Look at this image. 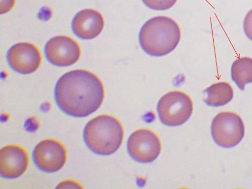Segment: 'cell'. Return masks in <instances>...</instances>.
<instances>
[{"label": "cell", "mask_w": 252, "mask_h": 189, "mask_svg": "<svg viewBox=\"0 0 252 189\" xmlns=\"http://www.w3.org/2000/svg\"><path fill=\"white\" fill-rule=\"evenodd\" d=\"M10 67L23 75L33 73L40 66L42 57L35 45L29 43H19L11 47L7 53Z\"/></svg>", "instance_id": "9"}, {"label": "cell", "mask_w": 252, "mask_h": 189, "mask_svg": "<svg viewBox=\"0 0 252 189\" xmlns=\"http://www.w3.org/2000/svg\"><path fill=\"white\" fill-rule=\"evenodd\" d=\"M124 131L121 122L110 115H100L85 126L83 138L91 151L98 155L109 156L121 147Z\"/></svg>", "instance_id": "3"}, {"label": "cell", "mask_w": 252, "mask_h": 189, "mask_svg": "<svg viewBox=\"0 0 252 189\" xmlns=\"http://www.w3.org/2000/svg\"><path fill=\"white\" fill-rule=\"evenodd\" d=\"M15 0H1V14L6 13L10 11L13 7Z\"/></svg>", "instance_id": "16"}, {"label": "cell", "mask_w": 252, "mask_h": 189, "mask_svg": "<svg viewBox=\"0 0 252 189\" xmlns=\"http://www.w3.org/2000/svg\"><path fill=\"white\" fill-rule=\"evenodd\" d=\"M152 10L163 11L170 9L175 5L177 0H142Z\"/></svg>", "instance_id": "14"}, {"label": "cell", "mask_w": 252, "mask_h": 189, "mask_svg": "<svg viewBox=\"0 0 252 189\" xmlns=\"http://www.w3.org/2000/svg\"><path fill=\"white\" fill-rule=\"evenodd\" d=\"M33 158L39 170L46 173L57 172L64 166L67 161L66 149L56 140L45 139L35 146Z\"/></svg>", "instance_id": "7"}, {"label": "cell", "mask_w": 252, "mask_h": 189, "mask_svg": "<svg viewBox=\"0 0 252 189\" xmlns=\"http://www.w3.org/2000/svg\"><path fill=\"white\" fill-rule=\"evenodd\" d=\"M232 80L242 91L252 83V59L245 57L236 60L231 67Z\"/></svg>", "instance_id": "13"}, {"label": "cell", "mask_w": 252, "mask_h": 189, "mask_svg": "<svg viewBox=\"0 0 252 189\" xmlns=\"http://www.w3.org/2000/svg\"><path fill=\"white\" fill-rule=\"evenodd\" d=\"M104 27L102 15L96 10L85 9L77 13L72 21L73 33L83 39H92L97 37Z\"/></svg>", "instance_id": "11"}, {"label": "cell", "mask_w": 252, "mask_h": 189, "mask_svg": "<svg viewBox=\"0 0 252 189\" xmlns=\"http://www.w3.org/2000/svg\"><path fill=\"white\" fill-rule=\"evenodd\" d=\"M161 142L153 131L141 129L134 131L127 142V151L131 158L141 163L154 162L159 156Z\"/></svg>", "instance_id": "6"}, {"label": "cell", "mask_w": 252, "mask_h": 189, "mask_svg": "<svg viewBox=\"0 0 252 189\" xmlns=\"http://www.w3.org/2000/svg\"><path fill=\"white\" fill-rule=\"evenodd\" d=\"M157 112L163 124L177 127L186 123L191 117L193 102L186 94L172 91L160 99L157 105Z\"/></svg>", "instance_id": "4"}, {"label": "cell", "mask_w": 252, "mask_h": 189, "mask_svg": "<svg viewBox=\"0 0 252 189\" xmlns=\"http://www.w3.org/2000/svg\"><path fill=\"white\" fill-rule=\"evenodd\" d=\"M203 93L207 94L204 102L208 106L220 107L230 102L234 96L231 86L226 82H219L212 85Z\"/></svg>", "instance_id": "12"}, {"label": "cell", "mask_w": 252, "mask_h": 189, "mask_svg": "<svg viewBox=\"0 0 252 189\" xmlns=\"http://www.w3.org/2000/svg\"><path fill=\"white\" fill-rule=\"evenodd\" d=\"M181 39L178 23L166 17H156L141 27L139 42L141 49L152 57H161L174 51Z\"/></svg>", "instance_id": "2"}, {"label": "cell", "mask_w": 252, "mask_h": 189, "mask_svg": "<svg viewBox=\"0 0 252 189\" xmlns=\"http://www.w3.org/2000/svg\"><path fill=\"white\" fill-rule=\"evenodd\" d=\"M54 96L63 112L70 116L83 118L95 112L101 106L105 96L104 88L95 74L77 69L59 78Z\"/></svg>", "instance_id": "1"}, {"label": "cell", "mask_w": 252, "mask_h": 189, "mask_svg": "<svg viewBox=\"0 0 252 189\" xmlns=\"http://www.w3.org/2000/svg\"><path fill=\"white\" fill-rule=\"evenodd\" d=\"M243 28L246 35L252 41V9L247 13L244 19Z\"/></svg>", "instance_id": "15"}, {"label": "cell", "mask_w": 252, "mask_h": 189, "mask_svg": "<svg viewBox=\"0 0 252 189\" xmlns=\"http://www.w3.org/2000/svg\"><path fill=\"white\" fill-rule=\"evenodd\" d=\"M29 164L27 151L19 146H6L0 152V174L2 178L14 179L21 177Z\"/></svg>", "instance_id": "10"}, {"label": "cell", "mask_w": 252, "mask_h": 189, "mask_svg": "<svg viewBox=\"0 0 252 189\" xmlns=\"http://www.w3.org/2000/svg\"><path fill=\"white\" fill-rule=\"evenodd\" d=\"M80 46L73 39L66 36L54 37L45 47L46 57L52 64L67 67L76 63L81 57Z\"/></svg>", "instance_id": "8"}, {"label": "cell", "mask_w": 252, "mask_h": 189, "mask_svg": "<svg viewBox=\"0 0 252 189\" xmlns=\"http://www.w3.org/2000/svg\"><path fill=\"white\" fill-rule=\"evenodd\" d=\"M211 134L217 145L231 148L241 143L245 135V127L238 114L233 112L220 113L212 121Z\"/></svg>", "instance_id": "5"}]
</instances>
